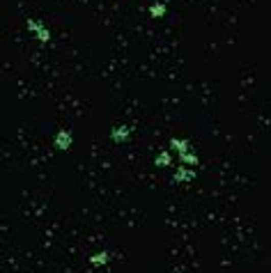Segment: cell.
<instances>
[{
  "instance_id": "cell-1",
  "label": "cell",
  "mask_w": 271,
  "mask_h": 273,
  "mask_svg": "<svg viewBox=\"0 0 271 273\" xmlns=\"http://www.w3.org/2000/svg\"><path fill=\"white\" fill-rule=\"evenodd\" d=\"M168 147L173 149V154H177V161L182 163V166H200V156L195 154V149H193L191 140L188 138H177V135H173V138L168 140Z\"/></svg>"
},
{
  "instance_id": "cell-2",
  "label": "cell",
  "mask_w": 271,
  "mask_h": 273,
  "mask_svg": "<svg viewBox=\"0 0 271 273\" xmlns=\"http://www.w3.org/2000/svg\"><path fill=\"white\" fill-rule=\"evenodd\" d=\"M26 30L39 44H48L51 39H53V33H51V28L46 25V21H41V19H28L26 21Z\"/></svg>"
},
{
  "instance_id": "cell-3",
  "label": "cell",
  "mask_w": 271,
  "mask_h": 273,
  "mask_svg": "<svg viewBox=\"0 0 271 273\" xmlns=\"http://www.w3.org/2000/svg\"><path fill=\"white\" fill-rule=\"evenodd\" d=\"M51 143H53V147L58 149V152H69V149L73 147V131L71 129H58L53 133V138H51Z\"/></svg>"
},
{
  "instance_id": "cell-4",
  "label": "cell",
  "mask_w": 271,
  "mask_h": 273,
  "mask_svg": "<svg viewBox=\"0 0 271 273\" xmlns=\"http://www.w3.org/2000/svg\"><path fill=\"white\" fill-rule=\"evenodd\" d=\"M198 179V168H191V166H182L179 163L177 170L173 175V184H188V181H195Z\"/></svg>"
},
{
  "instance_id": "cell-5",
  "label": "cell",
  "mask_w": 271,
  "mask_h": 273,
  "mask_svg": "<svg viewBox=\"0 0 271 273\" xmlns=\"http://www.w3.org/2000/svg\"><path fill=\"white\" fill-rule=\"evenodd\" d=\"M131 135H133V129H131V126H127V124L115 126V129L108 131V140H110V143H115V145L129 143V140H131Z\"/></svg>"
},
{
  "instance_id": "cell-6",
  "label": "cell",
  "mask_w": 271,
  "mask_h": 273,
  "mask_svg": "<svg viewBox=\"0 0 271 273\" xmlns=\"http://www.w3.org/2000/svg\"><path fill=\"white\" fill-rule=\"evenodd\" d=\"M147 14H150V19H165V14H168V3H163V0L152 3V5L147 7Z\"/></svg>"
},
{
  "instance_id": "cell-7",
  "label": "cell",
  "mask_w": 271,
  "mask_h": 273,
  "mask_svg": "<svg viewBox=\"0 0 271 273\" xmlns=\"http://www.w3.org/2000/svg\"><path fill=\"white\" fill-rule=\"evenodd\" d=\"M108 262H110V253H108V250H96V253H92L90 257H87V264H90L92 268L106 266Z\"/></svg>"
},
{
  "instance_id": "cell-8",
  "label": "cell",
  "mask_w": 271,
  "mask_h": 273,
  "mask_svg": "<svg viewBox=\"0 0 271 273\" xmlns=\"http://www.w3.org/2000/svg\"><path fill=\"white\" fill-rule=\"evenodd\" d=\"M154 166L156 168H173V149H161L154 156Z\"/></svg>"
}]
</instances>
